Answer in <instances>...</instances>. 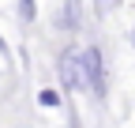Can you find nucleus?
<instances>
[{
    "mask_svg": "<svg viewBox=\"0 0 135 128\" xmlns=\"http://www.w3.org/2000/svg\"><path fill=\"white\" fill-rule=\"evenodd\" d=\"M53 23H56V30H64V34H75V30L83 26V4L79 0H60Z\"/></svg>",
    "mask_w": 135,
    "mask_h": 128,
    "instance_id": "nucleus-2",
    "label": "nucleus"
},
{
    "mask_svg": "<svg viewBox=\"0 0 135 128\" xmlns=\"http://www.w3.org/2000/svg\"><path fill=\"white\" fill-rule=\"evenodd\" d=\"M56 72H60V83H64L68 90H83V79H79V53L64 49V53L56 57Z\"/></svg>",
    "mask_w": 135,
    "mask_h": 128,
    "instance_id": "nucleus-3",
    "label": "nucleus"
},
{
    "mask_svg": "<svg viewBox=\"0 0 135 128\" xmlns=\"http://www.w3.org/2000/svg\"><path fill=\"white\" fill-rule=\"evenodd\" d=\"M34 15H38V4H34V0H19V19L34 23Z\"/></svg>",
    "mask_w": 135,
    "mask_h": 128,
    "instance_id": "nucleus-4",
    "label": "nucleus"
},
{
    "mask_svg": "<svg viewBox=\"0 0 135 128\" xmlns=\"http://www.w3.org/2000/svg\"><path fill=\"white\" fill-rule=\"evenodd\" d=\"M79 79H83V90H90L94 98H105V60H101L98 45H86L79 53Z\"/></svg>",
    "mask_w": 135,
    "mask_h": 128,
    "instance_id": "nucleus-1",
    "label": "nucleus"
},
{
    "mask_svg": "<svg viewBox=\"0 0 135 128\" xmlns=\"http://www.w3.org/2000/svg\"><path fill=\"white\" fill-rule=\"evenodd\" d=\"M38 102H41L45 109H56V106H60V94H56V90H41V94H38Z\"/></svg>",
    "mask_w": 135,
    "mask_h": 128,
    "instance_id": "nucleus-5",
    "label": "nucleus"
},
{
    "mask_svg": "<svg viewBox=\"0 0 135 128\" xmlns=\"http://www.w3.org/2000/svg\"><path fill=\"white\" fill-rule=\"evenodd\" d=\"M4 49H8V45H4V38H0V53H4Z\"/></svg>",
    "mask_w": 135,
    "mask_h": 128,
    "instance_id": "nucleus-6",
    "label": "nucleus"
},
{
    "mask_svg": "<svg viewBox=\"0 0 135 128\" xmlns=\"http://www.w3.org/2000/svg\"><path fill=\"white\" fill-rule=\"evenodd\" d=\"M131 42H135V30H131Z\"/></svg>",
    "mask_w": 135,
    "mask_h": 128,
    "instance_id": "nucleus-7",
    "label": "nucleus"
}]
</instances>
